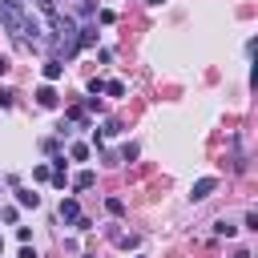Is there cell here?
I'll return each mask as SVG.
<instances>
[{
	"label": "cell",
	"mask_w": 258,
	"mask_h": 258,
	"mask_svg": "<svg viewBox=\"0 0 258 258\" xmlns=\"http://www.w3.org/2000/svg\"><path fill=\"white\" fill-rule=\"evenodd\" d=\"M214 189H218V177H198V181H194V189H189V198H194V202H206Z\"/></svg>",
	"instance_id": "obj_1"
},
{
	"label": "cell",
	"mask_w": 258,
	"mask_h": 258,
	"mask_svg": "<svg viewBox=\"0 0 258 258\" xmlns=\"http://www.w3.org/2000/svg\"><path fill=\"white\" fill-rule=\"evenodd\" d=\"M36 105H40V109H56V89H52V85H40V89H36Z\"/></svg>",
	"instance_id": "obj_2"
},
{
	"label": "cell",
	"mask_w": 258,
	"mask_h": 258,
	"mask_svg": "<svg viewBox=\"0 0 258 258\" xmlns=\"http://www.w3.org/2000/svg\"><path fill=\"white\" fill-rule=\"evenodd\" d=\"M81 218V206L73 198H60V222H77Z\"/></svg>",
	"instance_id": "obj_3"
},
{
	"label": "cell",
	"mask_w": 258,
	"mask_h": 258,
	"mask_svg": "<svg viewBox=\"0 0 258 258\" xmlns=\"http://www.w3.org/2000/svg\"><path fill=\"white\" fill-rule=\"evenodd\" d=\"M93 185H97V173H93V169H81V173L73 177V189H93Z\"/></svg>",
	"instance_id": "obj_4"
},
{
	"label": "cell",
	"mask_w": 258,
	"mask_h": 258,
	"mask_svg": "<svg viewBox=\"0 0 258 258\" xmlns=\"http://www.w3.org/2000/svg\"><path fill=\"white\" fill-rule=\"evenodd\" d=\"M16 206H40V194H32V189H24V185H16Z\"/></svg>",
	"instance_id": "obj_5"
},
{
	"label": "cell",
	"mask_w": 258,
	"mask_h": 258,
	"mask_svg": "<svg viewBox=\"0 0 258 258\" xmlns=\"http://www.w3.org/2000/svg\"><path fill=\"white\" fill-rule=\"evenodd\" d=\"M93 40H97V28H93V24H85V28H77V48H89Z\"/></svg>",
	"instance_id": "obj_6"
},
{
	"label": "cell",
	"mask_w": 258,
	"mask_h": 258,
	"mask_svg": "<svg viewBox=\"0 0 258 258\" xmlns=\"http://www.w3.org/2000/svg\"><path fill=\"white\" fill-rule=\"evenodd\" d=\"M60 77H64V64H60V60H44V81L52 85V81H60Z\"/></svg>",
	"instance_id": "obj_7"
},
{
	"label": "cell",
	"mask_w": 258,
	"mask_h": 258,
	"mask_svg": "<svg viewBox=\"0 0 258 258\" xmlns=\"http://www.w3.org/2000/svg\"><path fill=\"white\" fill-rule=\"evenodd\" d=\"M69 157H73V161H89V145H85V141L69 145Z\"/></svg>",
	"instance_id": "obj_8"
},
{
	"label": "cell",
	"mask_w": 258,
	"mask_h": 258,
	"mask_svg": "<svg viewBox=\"0 0 258 258\" xmlns=\"http://www.w3.org/2000/svg\"><path fill=\"white\" fill-rule=\"evenodd\" d=\"M105 93L109 97H125V81H105Z\"/></svg>",
	"instance_id": "obj_9"
},
{
	"label": "cell",
	"mask_w": 258,
	"mask_h": 258,
	"mask_svg": "<svg viewBox=\"0 0 258 258\" xmlns=\"http://www.w3.org/2000/svg\"><path fill=\"white\" fill-rule=\"evenodd\" d=\"M214 234H226V238H234V234H238V226H230V222L222 218V222H214Z\"/></svg>",
	"instance_id": "obj_10"
},
{
	"label": "cell",
	"mask_w": 258,
	"mask_h": 258,
	"mask_svg": "<svg viewBox=\"0 0 258 258\" xmlns=\"http://www.w3.org/2000/svg\"><path fill=\"white\" fill-rule=\"evenodd\" d=\"M101 93H105V81L93 77V81H89V97H101Z\"/></svg>",
	"instance_id": "obj_11"
},
{
	"label": "cell",
	"mask_w": 258,
	"mask_h": 258,
	"mask_svg": "<svg viewBox=\"0 0 258 258\" xmlns=\"http://www.w3.org/2000/svg\"><path fill=\"white\" fill-rule=\"evenodd\" d=\"M105 210H109V214H121L125 202H121V198H105Z\"/></svg>",
	"instance_id": "obj_12"
},
{
	"label": "cell",
	"mask_w": 258,
	"mask_h": 258,
	"mask_svg": "<svg viewBox=\"0 0 258 258\" xmlns=\"http://www.w3.org/2000/svg\"><path fill=\"white\" fill-rule=\"evenodd\" d=\"M32 177H36V181H48V177H52V169H48V165H36V169H32Z\"/></svg>",
	"instance_id": "obj_13"
},
{
	"label": "cell",
	"mask_w": 258,
	"mask_h": 258,
	"mask_svg": "<svg viewBox=\"0 0 258 258\" xmlns=\"http://www.w3.org/2000/svg\"><path fill=\"white\" fill-rule=\"evenodd\" d=\"M69 121H85V105H73L69 109Z\"/></svg>",
	"instance_id": "obj_14"
},
{
	"label": "cell",
	"mask_w": 258,
	"mask_h": 258,
	"mask_svg": "<svg viewBox=\"0 0 258 258\" xmlns=\"http://www.w3.org/2000/svg\"><path fill=\"white\" fill-rule=\"evenodd\" d=\"M12 101H16V97H12L8 89H0V109H12Z\"/></svg>",
	"instance_id": "obj_15"
},
{
	"label": "cell",
	"mask_w": 258,
	"mask_h": 258,
	"mask_svg": "<svg viewBox=\"0 0 258 258\" xmlns=\"http://www.w3.org/2000/svg\"><path fill=\"white\" fill-rule=\"evenodd\" d=\"M20 258H36V250L32 246H20Z\"/></svg>",
	"instance_id": "obj_16"
},
{
	"label": "cell",
	"mask_w": 258,
	"mask_h": 258,
	"mask_svg": "<svg viewBox=\"0 0 258 258\" xmlns=\"http://www.w3.org/2000/svg\"><path fill=\"white\" fill-rule=\"evenodd\" d=\"M230 258H254V254H250V250H234Z\"/></svg>",
	"instance_id": "obj_17"
},
{
	"label": "cell",
	"mask_w": 258,
	"mask_h": 258,
	"mask_svg": "<svg viewBox=\"0 0 258 258\" xmlns=\"http://www.w3.org/2000/svg\"><path fill=\"white\" fill-rule=\"evenodd\" d=\"M8 69H12V64H8V56H0V77H4Z\"/></svg>",
	"instance_id": "obj_18"
},
{
	"label": "cell",
	"mask_w": 258,
	"mask_h": 258,
	"mask_svg": "<svg viewBox=\"0 0 258 258\" xmlns=\"http://www.w3.org/2000/svg\"><path fill=\"white\" fill-rule=\"evenodd\" d=\"M0 4H8V8H24V4H20V0H0Z\"/></svg>",
	"instance_id": "obj_19"
},
{
	"label": "cell",
	"mask_w": 258,
	"mask_h": 258,
	"mask_svg": "<svg viewBox=\"0 0 258 258\" xmlns=\"http://www.w3.org/2000/svg\"><path fill=\"white\" fill-rule=\"evenodd\" d=\"M145 4H161V0H145Z\"/></svg>",
	"instance_id": "obj_20"
},
{
	"label": "cell",
	"mask_w": 258,
	"mask_h": 258,
	"mask_svg": "<svg viewBox=\"0 0 258 258\" xmlns=\"http://www.w3.org/2000/svg\"><path fill=\"white\" fill-rule=\"evenodd\" d=\"M0 246H4V238H0Z\"/></svg>",
	"instance_id": "obj_21"
}]
</instances>
